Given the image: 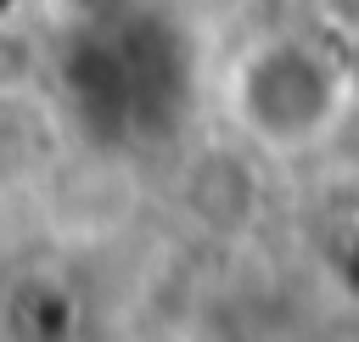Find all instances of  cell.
<instances>
[{
  "mask_svg": "<svg viewBox=\"0 0 359 342\" xmlns=\"http://www.w3.org/2000/svg\"><path fill=\"white\" fill-rule=\"evenodd\" d=\"M28 73H34V45L11 28H0V90L28 84Z\"/></svg>",
  "mask_w": 359,
  "mask_h": 342,
  "instance_id": "3957f363",
  "label": "cell"
},
{
  "mask_svg": "<svg viewBox=\"0 0 359 342\" xmlns=\"http://www.w3.org/2000/svg\"><path fill=\"white\" fill-rule=\"evenodd\" d=\"M325 11H331V17H342V22H353V28H359V0H325Z\"/></svg>",
  "mask_w": 359,
  "mask_h": 342,
  "instance_id": "277c9868",
  "label": "cell"
},
{
  "mask_svg": "<svg viewBox=\"0 0 359 342\" xmlns=\"http://www.w3.org/2000/svg\"><path fill=\"white\" fill-rule=\"evenodd\" d=\"M348 286H353V292H359V241H353V247H348Z\"/></svg>",
  "mask_w": 359,
  "mask_h": 342,
  "instance_id": "5b68a950",
  "label": "cell"
},
{
  "mask_svg": "<svg viewBox=\"0 0 359 342\" xmlns=\"http://www.w3.org/2000/svg\"><path fill=\"white\" fill-rule=\"evenodd\" d=\"M62 78H67V95H73L84 129H95L107 146L140 129L135 78H129L118 28H112V34H84V39H73L67 56H62Z\"/></svg>",
  "mask_w": 359,
  "mask_h": 342,
  "instance_id": "7a4b0ae2",
  "label": "cell"
},
{
  "mask_svg": "<svg viewBox=\"0 0 359 342\" xmlns=\"http://www.w3.org/2000/svg\"><path fill=\"white\" fill-rule=\"evenodd\" d=\"M236 101H241V118L252 135H264L275 146H297V140L320 135L325 118L337 112V73L303 39H275L247 56Z\"/></svg>",
  "mask_w": 359,
  "mask_h": 342,
  "instance_id": "6da1fadb",
  "label": "cell"
}]
</instances>
